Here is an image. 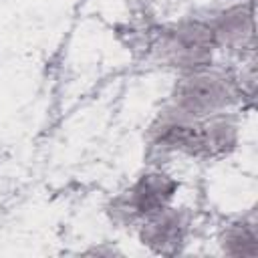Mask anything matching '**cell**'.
I'll return each mask as SVG.
<instances>
[{"instance_id": "cell-5", "label": "cell", "mask_w": 258, "mask_h": 258, "mask_svg": "<svg viewBox=\"0 0 258 258\" xmlns=\"http://www.w3.org/2000/svg\"><path fill=\"white\" fill-rule=\"evenodd\" d=\"M254 240L250 226H236L226 234V250L230 254H254Z\"/></svg>"}, {"instance_id": "cell-4", "label": "cell", "mask_w": 258, "mask_h": 258, "mask_svg": "<svg viewBox=\"0 0 258 258\" xmlns=\"http://www.w3.org/2000/svg\"><path fill=\"white\" fill-rule=\"evenodd\" d=\"M141 236H143V242L153 246L157 252H169L183 240L185 222H183L181 214L169 212L165 208L147 218V224H145Z\"/></svg>"}, {"instance_id": "cell-2", "label": "cell", "mask_w": 258, "mask_h": 258, "mask_svg": "<svg viewBox=\"0 0 258 258\" xmlns=\"http://www.w3.org/2000/svg\"><path fill=\"white\" fill-rule=\"evenodd\" d=\"M173 101L179 117L200 119L230 105L234 101V89L226 77L191 73L175 87Z\"/></svg>"}, {"instance_id": "cell-3", "label": "cell", "mask_w": 258, "mask_h": 258, "mask_svg": "<svg viewBox=\"0 0 258 258\" xmlns=\"http://www.w3.org/2000/svg\"><path fill=\"white\" fill-rule=\"evenodd\" d=\"M175 181L163 173H145L129 191L127 206L133 214L141 218H149L161 210H165L167 202L175 191Z\"/></svg>"}, {"instance_id": "cell-1", "label": "cell", "mask_w": 258, "mask_h": 258, "mask_svg": "<svg viewBox=\"0 0 258 258\" xmlns=\"http://www.w3.org/2000/svg\"><path fill=\"white\" fill-rule=\"evenodd\" d=\"M157 143L189 155H216L232 147L234 127L226 121H202L175 115L157 129Z\"/></svg>"}]
</instances>
